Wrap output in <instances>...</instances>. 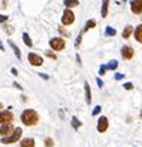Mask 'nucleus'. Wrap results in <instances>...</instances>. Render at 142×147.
Here are the masks:
<instances>
[{"instance_id":"f257e3e1","label":"nucleus","mask_w":142,"mask_h":147,"mask_svg":"<svg viewBox=\"0 0 142 147\" xmlns=\"http://www.w3.org/2000/svg\"><path fill=\"white\" fill-rule=\"evenodd\" d=\"M22 121L25 125H35L39 121V115L35 110H25L22 113Z\"/></svg>"},{"instance_id":"f03ea898","label":"nucleus","mask_w":142,"mask_h":147,"mask_svg":"<svg viewBox=\"0 0 142 147\" xmlns=\"http://www.w3.org/2000/svg\"><path fill=\"white\" fill-rule=\"evenodd\" d=\"M22 128H15L13 130V133H12V136H9V137H3L2 138V143H5V144H9V143H16L20 137H22Z\"/></svg>"},{"instance_id":"7ed1b4c3","label":"nucleus","mask_w":142,"mask_h":147,"mask_svg":"<svg viewBox=\"0 0 142 147\" xmlns=\"http://www.w3.org/2000/svg\"><path fill=\"white\" fill-rule=\"evenodd\" d=\"M49 43H50V48L55 51H62L65 48V40L62 38H53L49 40Z\"/></svg>"},{"instance_id":"20e7f679","label":"nucleus","mask_w":142,"mask_h":147,"mask_svg":"<svg viewBox=\"0 0 142 147\" xmlns=\"http://www.w3.org/2000/svg\"><path fill=\"white\" fill-rule=\"evenodd\" d=\"M73 20H75L73 12H70L69 9H66V10L63 12V15H62V23H63V25H72Z\"/></svg>"},{"instance_id":"39448f33","label":"nucleus","mask_w":142,"mask_h":147,"mask_svg":"<svg viewBox=\"0 0 142 147\" xmlns=\"http://www.w3.org/2000/svg\"><path fill=\"white\" fill-rule=\"evenodd\" d=\"M13 114L10 111H2L0 113V123L2 124H12Z\"/></svg>"},{"instance_id":"423d86ee","label":"nucleus","mask_w":142,"mask_h":147,"mask_svg":"<svg viewBox=\"0 0 142 147\" xmlns=\"http://www.w3.org/2000/svg\"><path fill=\"white\" fill-rule=\"evenodd\" d=\"M27 59H29V62H30L32 65H35V66H40V65L43 63L42 56H39V55H36V53H33V52H30V53H29Z\"/></svg>"},{"instance_id":"0eeeda50","label":"nucleus","mask_w":142,"mask_h":147,"mask_svg":"<svg viewBox=\"0 0 142 147\" xmlns=\"http://www.w3.org/2000/svg\"><path fill=\"white\" fill-rule=\"evenodd\" d=\"M131 10L136 15L142 13V0H133V2H131Z\"/></svg>"},{"instance_id":"6e6552de","label":"nucleus","mask_w":142,"mask_h":147,"mask_svg":"<svg viewBox=\"0 0 142 147\" xmlns=\"http://www.w3.org/2000/svg\"><path fill=\"white\" fill-rule=\"evenodd\" d=\"M108 118L106 117H101L99 118V121H98V131L99 133H103V131H106L108 130Z\"/></svg>"},{"instance_id":"1a4fd4ad","label":"nucleus","mask_w":142,"mask_h":147,"mask_svg":"<svg viewBox=\"0 0 142 147\" xmlns=\"http://www.w3.org/2000/svg\"><path fill=\"white\" fill-rule=\"evenodd\" d=\"M121 52H122V56H123L125 59H131V58L133 56V49H132L131 46H123Z\"/></svg>"},{"instance_id":"9d476101","label":"nucleus","mask_w":142,"mask_h":147,"mask_svg":"<svg viewBox=\"0 0 142 147\" xmlns=\"http://www.w3.org/2000/svg\"><path fill=\"white\" fill-rule=\"evenodd\" d=\"M13 131V125L12 124H3L2 127H0V134L2 136H7Z\"/></svg>"},{"instance_id":"9b49d317","label":"nucleus","mask_w":142,"mask_h":147,"mask_svg":"<svg viewBox=\"0 0 142 147\" xmlns=\"http://www.w3.org/2000/svg\"><path fill=\"white\" fill-rule=\"evenodd\" d=\"M20 147H35V140L33 138H23L20 143Z\"/></svg>"},{"instance_id":"f8f14e48","label":"nucleus","mask_w":142,"mask_h":147,"mask_svg":"<svg viewBox=\"0 0 142 147\" xmlns=\"http://www.w3.org/2000/svg\"><path fill=\"white\" fill-rule=\"evenodd\" d=\"M9 45L12 46V49H13V52H15V55H16V58H17V59H20V58H22V53H20V49H19V48H17V46L15 45V42H13V40H9Z\"/></svg>"},{"instance_id":"ddd939ff","label":"nucleus","mask_w":142,"mask_h":147,"mask_svg":"<svg viewBox=\"0 0 142 147\" xmlns=\"http://www.w3.org/2000/svg\"><path fill=\"white\" fill-rule=\"evenodd\" d=\"M85 92H86V104H91L92 97H91V87L88 82H85Z\"/></svg>"},{"instance_id":"4468645a","label":"nucleus","mask_w":142,"mask_h":147,"mask_svg":"<svg viewBox=\"0 0 142 147\" xmlns=\"http://www.w3.org/2000/svg\"><path fill=\"white\" fill-rule=\"evenodd\" d=\"M135 39L138 42H142V25H139L136 29H135Z\"/></svg>"},{"instance_id":"2eb2a0df","label":"nucleus","mask_w":142,"mask_h":147,"mask_svg":"<svg viewBox=\"0 0 142 147\" xmlns=\"http://www.w3.org/2000/svg\"><path fill=\"white\" fill-rule=\"evenodd\" d=\"M108 6H109V2H108V0H105V2L102 3V18H106V15H108Z\"/></svg>"},{"instance_id":"dca6fc26","label":"nucleus","mask_w":142,"mask_h":147,"mask_svg":"<svg viewBox=\"0 0 142 147\" xmlns=\"http://www.w3.org/2000/svg\"><path fill=\"white\" fill-rule=\"evenodd\" d=\"M63 5H65V6H67V7H72V6H78V5H79V2H78V0H65Z\"/></svg>"},{"instance_id":"f3484780","label":"nucleus","mask_w":142,"mask_h":147,"mask_svg":"<svg viewBox=\"0 0 142 147\" xmlns=\"http://www.w3.org/2000/svg\"><path fill=\"white\" fill-rule=\"evenodd\" d=\"M132 29H133L132 26H126V28H125V30H123V33H122V36H123L125 39H126V38H129V36H131V33H132Z\"/></svg>"},{"instance_id":"a211bd4d","label":"nucleus","mask_w":142,"mask_h":147,"mask_svg":"<svg viewBox=\"0 0 142 147\" xmlns=\"http://www.w3.org/2000/svg\"><path fill=\"white\" fill-rule=\"evenodd\" d=\"M116 66H118V61H115V59H112V61H109V63L106 65V69H116Z\"/></svg>"},{"instance_id":"6ab92c4d","label":"nucleus","mask_w":142,"mask_h":147,"mask_svg":"<svg viewBox=\"0 0 142 147\" xmlns=\"http://www.w3.org/2000/svg\"><path fill=\"white\" fill-rule=\"evenodd\" d=\"M23 40H25V43H26L29 48L33 45V42H32V39H30V36H29L27 33H23Z\"/></svg>"},{"instance_id":"aec40b11","label":"nucleus","mask_w":142,"mask_h":147,"mask_svg":"<svg viewBox=\"0 0 142 147\" xmlns=\"http://www.w3.org/2000/svg\"><path fill=\"white\" fill-rule=\"evenodd\" d=\"M96 26V23L93 22V20H88V23L85 25V28H83V32H86V30H89L91 28H95Z\"/></svg>"},{"instance_id":"412c9836","label":"nucleus","mask_w":142,"mask_h":147,"mask_svg":"<svg viewBox=\"0 0 142 147\" xmlns=\"http://www.w3.org/2000/svg\"><path fill=\"white\" fill-rule=\"evenodd\" d=\"M105 33H106V36H115L116 35V30L113 29V28H106V30H105Z\"/></svg>"},{"instance_id":"4be33fe9","label":"nucleus","mask_w":142,"mask_h":147,"mask_svg":"<svg viewBox=\"0 0 142 147\" xmlns=\"http://www.w3.org/2000/svg\"><path fill=\"white\" fill-rule=\"evenodd\" d=\"M72 125H73V128H76V130H78V128L82 125V123H81L76 117H73V118H72Z\"/></svg>"},{"instance_id":"5701e85b","label":"nucleus","mask_w":142,"mask_h":147,"mask_svg":"<svg viewBox=\"0 0 142 147\" xmlns=\"http://www.w3.org/2000/svg\"><path fill=\"white\" fill-rule=\"evenodd\" d=\"M45 146L46 147H53V140L52 138H46L45 140Z\"/></svg>"},{"instance_id":"b1692460","label":"nucleus","mask_w":142,"mask_h":147,"mask_svg":"<svg viewBox=\"0 0 142 147\" xmlns=\"http://www.w3.org/2000/svg\"><path fill=\"white\" fill-rule=\"evenodd\" d=\"M101 110H102V108H101V105H96V107L93 108V111H92V115H96V114H99V113H101Z\"/></svg>"},{"instance_id":"393cba45","label":"nucleus","mask_w":142,"mask_h":147,"mask_svg":"<svg viewBox=\"0 0 142 147\" xmlns=\"http://www.w3.org/2000/svg\"><path fill=\"white\" fill-rule=\"evenodd\" d=\"M105 71H106V65H102V66H101V69H99V75H103Z\"/></svg>"},{"instance_id":"a878e982","label":"nucleus","mask_w":142,"mask_h":147,"mask_svg":"<svg viewBox=\"0 0 142 147\" xmlns=\"http://www.w3.org/2000/svg\"><path fill=\"white\" fill-rule=\"evenodd\" d=\"M125 75H123V74H115V80L116 81H119V80H122Z\"/></svg>"},{"instance_id":"bb28decb","label":"nucleus","mask_w":142,"mask_h":147,"mask_svg":"<svg viewBox=\"0 0 142 147\" xmlns=\"http://www.w3.org/2000/svg\"><path fill=\"white\" fill-rule=\"evenodd\" d=\"M123 88H125V90H132V88H133V85H132L131 82H126V84L123 85Z\"/></svg>"},{"instance_id":"cd10ccee","label":"nucleus","mask_w":142,"mask_h":147,"mask_svg":"<svg viewBox=\"0 0 142 147\" xmlns=\"http://www.w3.org/2000/svg\"><path fill=\"white\" fill-rule=\"evenodd\" d=\"M7 20V16H5V15H0V23H3V22H6Z\"/></svg>"},{"instance_id":"c85d7f7f","label":"nucleus","mask_w":142,"mask_h":147,"mask_svg":"<svg viewBox=\"0 0 142 147\" xmlns=\"http://www.w3.org/2000/svg\"><path fill=\"white\" fill-rule=\"evenodd\" d=\"M46 56H49V58H52V59H56V55H53V53H50V52H46Z\"/></svg>"},{"instance_id":"c756f323","label":"nucleus","mask_w":142,"mask_h":147,"mask_svg":"<svg viewBox=\"0 0 142 147\" xmlns=\"http://www.w3.org/2000/svg\"><path fill=\"white\" fill-rule=\"evenodd\" d=\"M96 82H98V85H99L101 88L103 87V82H102V80H101V78H96Z\"/></svg>"},{"instance_id":"7c9ffc66","label":"nucleus","mask_w":142,"mask_h":147,"mask_svg":"<svg viewBox=\"0 0 142 147\" xmlns=\"http://www.w3.org/2000/svg\"><path fill=\"white\" fill-rule=\"evenodd\" d=\"M39 75H40V78H43V80H47V78H49L46 74H39Z\"/></svg>"},{"instance_id":"2f4dec72","label":"nucleus","mask_w":142,"mask_h":147,"mask_svg":"<svg viewBox=\"0 0 142 147\" xmlns=\"http://www.w3.org/2000/svg\"><path fill=\"white\" fill-rule=\"evenodd\" d=\"M12 74H13V75H17V69L16 68H12Z\"/></svg>"},{"instance_id":"473e14b6","label":"nucleus","mask_w":142,"mask_h":147,"mask_svg":"<svg viewBox=\"0 0 142 147\" xmlns=\"http://www.w3.org/2000/svg\"><path fill=\"white\" fill-rule=\"evenodd\" d=\"M6 32H7V33H12V32H13V29H12V28H9V26H7V28H6Z\"/></svg>"},{"instance_id":"72a5a7b5","label":"nucleus","mask_w":142,"mask_h":147,"mask_svg":"<svg viewBox=\"0 0 142 147\" xmlns=\"http://www.w3.org/2000/svg\"><path fill=\"white\" fill-rule=\"evenodd\" d=\"M0 51H5V46H3V43H2V40H0Z\"/></svg>"},{"instance_id":"f704fd0d","label":"nucleus","mask_w":142,"mask_h":147,"mask_svg":"<svg viewBox=\"0 0 142 147\" xmlns=\"http://www.w3.org/2000/svg\"><path fill=\"white\" fill-rule=\"evenodd\" d=\"M0 108H3V104L2 102H0Z\"/></svg>"}]
</instances>
